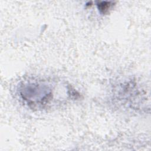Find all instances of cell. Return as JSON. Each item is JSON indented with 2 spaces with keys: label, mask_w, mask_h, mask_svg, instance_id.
I'll return each instance as SVG.
<instances>
[{
  "label": "cell",
  "mask_w": 151,
  "mask_h": 151,
  "mask_svg": "<svg viewBox=\"0 0 151 151\" xmlns=\"http://www.w3.org/2000/svg\"><path fill=\"white\" fill-rule=\"evenodd\" d=\"M20 94L28 104L33 106L46 104L51 99V90L45 85L38 83L24 84Z\"/></svg>",
  "instance_id": "obj_1"
},
{
  "label": "cell",
  "mask_w": 151,
  "mask_h": 151,
  "mask_svg": "<svg viewBox=\"0 0 151 151\" xmlns=\"http://www.w3.org/2000/svg\"><path fill=\"white\" fill-rule=\"evenodd\" d=\"M114 3L113 2H100L97 4V8L100 12L103 14H106L109 12L111 9L113 4Z\"/></svg>",
  "instance_id": "obj_2"
}]
</instances>
